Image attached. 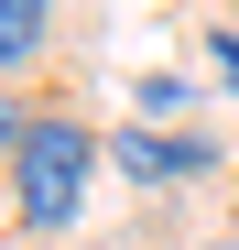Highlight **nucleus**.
<instances>
[{
	"mask_svg": "<svg viewBox=\"0 0 239 250\" xmlns=\"http://www.w3.org/2000/svg\"><path fill=\"white\" fill-rule=\"evenodd\" d=\"M87 163H98V131L65 120V109H44V120L22 131V152H11V207H22V229H65L76 196H87Z\"/></svg>",
	"mask_w": 239,
	"mask_h": 250,
	"instance_id": "nucleus-1",
	"label": "nucleus"
},
{
	"mask_svg": "<svg viewBox=\"0 0 239 250\" xmlns=\"http://www.w3.org/2000/svg\"><path fill=\"white\" fill-rule=\"evenodd\" d=\"M207 142H185V131H120V174H141V185H185V174H207Z\"/></svg>",
	"mask_w": 239,
	"mask_h": 250,
	"instance_id": "nucleus-2",
	"label": "nucleus"
},
{
	"mask_svg": "<svg viewBox=\"0 0 239 250\" xmlns=\"http://www.w3.org/2000/svg\"><path fill=\"white\" fill-rule=\"evenodd\" d=\"M44 22H55V0H0V65L44 55Z\"/></svg>",
	"mask_w": 239,
	"mask_h": 250,
	"instance_id": "nucleus-3",
	"label": "nucleus"
},
{
	"mask_svg": "<svg viewBox=\"0 0 239 250\" xmlns=\"http://www.w3.org/2000/svg\"><path fill=\"white\" fill-rule=\"evenodd\" d=\"M22 131H33V120H22L11 98H0V152H22Z\"/></svg>",
	"mask_w": 239,
	"mask_h": 250,
	"instance_id": "nucleus-4",
	"label": "nucleus"
},
{
	"mask_svg": "<svg viewBox=\"0 0 239 250\" xmlns=\"http://www.w3.org/2000/svg\"><path fill=\"white\" fill-rule=\"evenodd\" d=\"M218 87H239V33H218Z\"/></svg>",
	"mask_w": 239,
	"mask_h": 250,
	"instance_id": "nucleus-5",
	"label": "nucleus"
}]
</instances>
